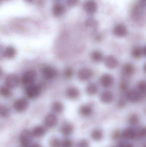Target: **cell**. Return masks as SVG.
I'll return each mask as SVG.
<instances>
[{
  "label": "cell",
  "instance_id": "5b68a950",
  "mask_svg": "<svg viewBox=\"0 0 146 147\" xmlns=\"http://www.w3.org/2000/svg\"><path fill=\"white\" fill-rule=\"evenodd\" d=\"M28 105V101L25 98H19L14 103L13 108L17 112H22L27 109Z\"/></svg>",
  "mask_w": 146,
  "mask_h": 147
},
{
  "label": "cell",
  "instance_id": "3957f363",
  "mask_svg": "<svg viewBox=\"0 0 146 147\" xmlns=\"http://www.w3.org/2000/svg\"><path fill=\"white\" fill-rule=\"evenodd\" d=\"M83 8L89 14L95 13L97 10V4L94 0H87L83 3Z\"/></svg>",
  "mask_w": 146,
  "mask_h": 147
},
{
  "label": "cell",
  "instance_id": "cb8c5ba5",
  "mask_svg": "<svg viewBox=\"0 0 146 147\" xmlns=\"http://www.w3.org/2000/svg\"><path fill=\"white\" fill-rule=\"evenodd\" d=\"M103 136L102 130L99 129H94L92 132L91 137L93 140L99 141L101 140Z\"/></svg>",
  "mask_w": 146,
  "mask_h": 147
},
{
  "label": "cell",
  "instance_id": "9c48e42d",
  "mask_svg": "<svg viewBox=\"0 0 146 147\" xmlns=\"http://www.w3.org/2000/svg\"><path fill=\"white\" fill-rule=\"evenodd\" d=\"M66 12V8L62 3H56L53 5L52 8V13L53 15L56 17L62 16Z\"/></svg>",
  "mask_w": 146,
  "mask_h": 147
},
{
  "label": "cell",
  "instance_id": "6da1fadb",
  "mask_svg": "<svg viewBox=\"0 0 146 147\" xmlns=\"http://www.w3.org/2000/svg\"><path fill=\"white\" fill-rule=\"evenodd\" d=\"M33 137L31 131L28 129L23 130L19 137L20 143L23 147H28L32 144Z\"/></svg>",
  "mask_w": 146,
  "mask_h": 147
},
{
  "label": "cell",
  "instance_id": "5bb4252c",
  "mask_svg": "<svg viewBox=\"0 0 146 147\" xmlns=\"http://www.w3.org/2000/svg\"><path fill=\"white\" fill-rule=\"evenodd\" d=\"M31 132L33 137L37 138H41L46 134V129L45 126L38 125L34 127Z\"/></svg>",
  "mask_w": 146,
  "mask_h": 147
},
{
  "label": "cell",
  "instance_id": "e575fe53",
  "mask_svg": "<svg viewBox=\"0 0 146 147\" xmlns=\"http://www.w3.org/2000/svg\"><path fill=\"white\" fill-rule=\"evenodd\" d=\"M64 76L67 78H71L73 74V69L70 67L66 68L64 71Z\"/></svg>",
  "mask_w": 146,
  "mask_h": 147
},
{
  "label": "cell",
  "instance_id": "8fae6325",
  "mask_svg": "<svg viewBox=\"0 0 146 147\" xmlns=\"http://www.w3.org/2000/svg\"><path fill=\"white\" fill-rule=\"evenodd\" d=\"M100 83L103 87L109 88L113 85L114 78L110 74H104L100 78Z\"/></svg>",
  "mask_w": 146,
  "mask_h": 147
},
{
  "label": "cell",
  "instance_id": "7a4b0ae2",
  "mask_svg": "<svg viewBox=\"0 0 146 147\" xmlns=\"http://www.w3.org/2000/svg\"><path fill=\"white\" fill-rule=\"evenodd\" d=\"M37 77V73L35 71L30 70L25 72L21 78V82L24 85L29 86L33 84Z\"/></svg>",
  "mask_w": 146,
  "mask_h": 147
},
{
  "label": "cell",
  "instance_id": "1f68e13d",
  "mask_svg": "<svg viewBox=\"0 0 146 147\" xmlns=\"http://www.w3.org/2000/svg\"><path fill=\"white\" fill-rule=\"evenodd\" d=\"M51 147H61V141L57 138H53L50 142Z\"/></svg>",
  "mask_w": 146,
  "mask_h": 147
},
{
  "label": "cell",
  "instance_id": "8d00e7d4",
  "mask_svg": "<svg viewBox=\"0 0 146 147\" xmlns=\"http://www.w3.org/2000/svg\"><path fill=\"white\" fill-rule=\"evenodd\" d=\"M146 134V130L145 127H142L139 129L136 134V135H137L141 138H144V137H145Z\"/></svg>",
  "mask_w": 146,
  "mask_h": 147
},
{
  "label": "cell",
  "instance_id": "d590c367",
  "mask_svg": "<svg viewBox=\"0 0 146 147\" xmlns=\"http://www.w3.org/2000/svg\"><path fill=\"white\" fill-rule=\"evenodd\" d=\"M79 1V0H66V3L69 7H74L78 4Z\"/></svg>",
  "mask_w": 146,
  "mask_h": 147
},
{
  "label": "cell",
  "instance_id": "4fadbf2b",
  "mask_svg": "<svg viewBox=\"0 0 146 147\" xmlns=\"http://www.w3.org/2000/svg\"><path fill=\"white\" fill-rule=\"evenodd\" d=\"M127 99L132 102H139L141 98V94L138 91L135 90H130L127 94Z\"/></svg>",
  "mask_w": 146,
  "mask_h": 147
},
{
  "label": "cell",
  "instance_id": "f1b7e54d",
  "mask_svg": "<svg viewBox=\"0 0 146 147\" xmlns=\"http://www.w3.org/2000/svg\"><path fill=\"white\" fill-rule=\"evenodd\" d=\"M123 71L124 74L127 76L132 75L134 72V66L131 64H126L123 67Z\"/></svg>",
  "mask_w": 146,
  "mask_h": 147
},
{
  "label": "cell",
  "instance_id": "ac0fdd59",
  "mask_svg": "<svg viewBox=\"0 0 146 147\" xmlns=\"http://www.w3.org/2000/svg\"><path fill=\"white\" fill-rule=\"evenodd\" d=\"M16 54L15 48L12 46H8L4 49L3 57L7 59H12L15 57Z\"/></svg>",
  "mask_w": 146,
  "mask_h": 147
},
{
  "label": "cell",
  "instance_id": "60d3db41",
  "mask_svg": "<svg viewBox=\"0 0 146 147\" xmlns=\"http://www.w3.org/2000/svg\"><path fill=\"white\" fill-rule=\"evenodd\" d=\"M121 88L122 90H127L128 88L127 85L126 83H123L121 84Z\"/></svg>",
  "mask_w": 146,
  "mask_h": 147
},
{
  "label": "cell",
  "instance_id": "7c38bea8",
  "mask_svg": "<svg viewBox=\"0 0 146 147\" xmlns=\"http://www.w3.org/2000/svg\"><path fill=\"white\" fill-rule=\"evenodd\" d=\"M104 63L107 68L113 69L118 66V62L116 58L113 56H109L105 58Z\"/></svg>",
  "mask_w": 146,
  "mask_h": 147
},
{
  "label": "cell",
  "instance_id": "ee69618b",
  "mask_svg": "<svg viewBox=\"0 0 146 147\" xmlns=\"http://www.w3.org/2000/svg\"><path fill=\"white\" fill-rule=\"evenodd\" d=\"M23 1H25V2L27 3H32L34 2L35 0H23Z\"/></svg>",
  "mask_w": 146,
  "mask_h": 147
},
{
  "label": "cell",
  "instance_id": "f546056e",
  "mask_svg": "<svg viewBox=\"0 0 146 147\" xmlns=\"http://www.w3.org/2000/svg\"><path fill=\"white\" fill-rule=\"evenodd\" d=\"M10 89L6 86L0 87V95L5 97L10 96L11 94Z\"/></svg>",
  "mask_w": 146,
  "mask_h": 147
},
{
  "label": "cell",
  "instance_id": "30bf717a",
  "mask_svg": "<svg viewBox=\"0 0 146 147\" xmlns=\"http://www.w3.org/2000/svg\"><path fill=\"white\" fill-rule=\"evenodd\" d=\"M42 73L45 78L47 80L53 79L57 77V70L51 67H46L44 68Z\"/></svg>",
  "mask_w": 146,
  "mask_h": 147
},
{
  "label": "cell",
  "instance_id": "4316f807",
  "mask_svg": "<svg viewBox=\"0 0 146 147\" xmlns=\"http://www.w3.org/2000/svg\"><path fill=\"white\" fill-rule=\"evenodd\" d=\"M85 25L87 27L95 29L97 28L98 23L95 19L93 18H89L86 20Z\"/></svg>",
  "mask_w": 146,
  "mask_h": 147
},
{
  "label": "cell",
  "instance_id": "74e56055",
  "mask_svg": "<svg viewBox=\"0 0 146 147\" xmlns=\"http://www.w3.org/2000/svg\"><path fill=\"white\" fill-rule=\"evenodd\" d=\"M77 147H90V145L87 140H82L78 143Z\"/></svg>",
  "mask_w": 146,
  "mask_h": 147
},
{
  "label": "cell",
  "instance_id": "83f0119b",
  "mask_svg": "<svg viewBox=\"0 0 146 147\" xmlns=\"http://www.w3.org/2000/svg\"><path fill=\"white\" fill-rule=\"evenodd\" d=\"M91 58L94 62L99 63L103 60V55L99 51H95L92 53Z\"/></svg>",
  "mask_w": 146,
  "mask_h": 147
},
{
  "label": "cell",
  "instance_id": "e0dca14e",
  "mask_svg": "<svg viewBox=\"0 0 146 147\" xmlns=\"http://www.w3.org/2000/svg\"><path fill=\"white\" fill-rule=\"evenodd\" d=\"M61 133L64 136H69L73 133V127L70 123H66L63 124L60 129Z\"/></svg>",
  "mask_w": 146,
  "mask_h": 147
},
{
  "label": "cell",
  "instance_id": "8992f818",
  "mask_svg": "<svg viewBox=\"0 0 146 147\" xmlns=\"http://www.w3.org/2000/svg\"><path fill=\"white\" fill-rule=\"evenodd\" d=\"M19 83V78L15 74H10L5 79V86L9 89L15 88L18 86Z\"/></svg>",
  "mask_w": 146,
  "mask_h": 147
},
{
  "label": "cell",
  "instance_id": "d6a6232c",
  "mask_svg": "<svg viewBox=\"0 0 146 147\" xmlns=\"http://www.w3.org/2000/svg\"><path fill=\"white\" fill-rule=\"evenodd\" d=\"M139 122V117L137 115H133L129 118V123L132 125H135L138 124Z\"/></svg>",
  "mask_w": 146,
  "mask_h": 147
},
{
  "label": "cell",
  "instance_id": "ffe728a7",
  "mask_svg": "<svg viewBox=\"0 0 146 147\" xmlns=\"http://www.w3.org/2000/svg\"><path fill=\"white\" fill-rule=\"evenodd\" d=\"M114 96L112 92L109 91L103 92L100 96V99L105 103H109L113 101Z\"/></svg>",
  "mask_w": 146,
  "mask_h": 147
},
{
  "label": "cell",
  "instance_id": "277c9868",
  "mask_svg": "<svg viewBox=\"0 0 146 147\" xmlns=\"http://www.w3.org/2000/svg\"><path fill=\"white\" fill-rule=\"evenodd\" d=\"M41 92V88L39 86L32 84L27 88L26 95L30 98H35L37 97Z\"/></svg>",
  "mask_w": 146,
  "mask_h": 147
},
{
  "label": "cell",
  "instance_id": "2e32d148",
  "mask_svg": "<svg viewBox=\"0 0 146 147\" xmlns=\"http://www.w3.org/2000/svg\"><path fill=\"white\" fill-rule=\"evenodd\" d=\"M122 136L125 140H133L136 136V133L133 129L128 128L123 131Z\"/></svg>",
  "mask_w": 146,
  "mask_h": 147
},
{
  "label": "cell",
  "instance_id": "9a60e30c",
  "mask_svg": "<svg viewBox=\"0 0 146 147\" xmlns=\"http://www.w3.org/2000/svg\"><path fill=\"white\" fill-rule=\"evenodd\" d=\"M92 71L88 69H83L79 71L78 76L79 78L82 81H85L89 79L92 76Z\"/></svg>",
  "mask_w": 146,
  "mask_h": 147
},
{
  "label": "cell",
  "instance_id": "603a6c76",
  "mask_svg": "<svg viewBox=\"0 0 146 147\" xmlns=\"http://www.w3.org/2000/svg\"><path fill=\"white\" fill-rule=\"evenodd\" d=\"M64 107L63 105L60 102H54L51 106V109L52 111L57 114H60L63 111Z\"/></svg>",
  "mask_w": 146,
  "mask_h": 147
},
{
  "label": "cell",
  "instance_id": "7402d4cb",
  "mask_svg": "<svg viewBox=\"0 0 146 147\" xmlns=\"http://www.w3.org/2000/svg\"><path fill=\"white\" fill-rule=\"evenodd\" d=\"M93 109L88 105H82L79 109V112L81 115L88 117L91 115L93 113Z\"/></svg>",
  "mask_w": 146,
  "mask_h": 147
},
{
  "label": "cell",
  "instance_id": "52a82bcc",
  "mask_svg": "<svg viewBox=\"0 0 146 147\" xmlns=\"http://www.w3.org/2000/svg\"><path fill=\"white\" fill-rule=\"evenodd\" d=\"M128 31L126 26L123 24H119L115 26L113 29V33L116 37L123 38L128 34Z\"/></svg>",
  "mask_w": 146,
  "mask_h": 147
},
{
  "label": "cell",
  "instance_id": "836d02e7",
  "mask_svg": "<svg viewBox=\"0 0 146 147\" xmlns=\"http://www.w3.org/2000/svg\"><path fill=\"white\" fill-rule=\"evenodd\" d=\"M73 142L68 139H65L61 141V147H72Z\"/></svg>",
  "mask_w": 146,
  "mask_h": 147
},
{
  "label": "cell",
  "instance_id": "44dd1931",
  "mask_svg": "<svg viewBox=\"0 0 146 147\" xmlns=\"http://www.w3.org/2000/svg\"><path fill=\"white\" fill-rule=\"evenodd\" d=\"M132 56L135 59H140L143 56H145L146 48H141L139 47H136L133 49L132 51Z\"/></svg>",
  "mask_w": 146,
  "mask_h": 147
},
{
  "label": "cell",
  "instance_id": "d4e9b609",
  "mask_svg": "<svg viewBox=\"0 0 146 147\" xmlns=\"http://www.w3.org/2000/svg\"><path fill=\"white\" fill-rule=\"evenodd\" d=\"M98 91L97 86L94 83H91L86 87V92L90 95H94L97 94Z\"/></svg>",
  "mask_w": 146,
  "mask_h": 147
},
{
  "label": "cell",
  "instance_id": "4dcf8cb0",
  "mask_svg": "<svg viewBox=\"0 0 146 147\" xmlns=\"http://www.w3.org/2000/svg\"><path fill=\"white\" fill-rule=\"evenodd\" d=\"M138 91L142 94L146 93V84L145 81H141L138 85Z\"/></svg>",
  "mask_w": 146,
  "mask_h": 147
},
{
  "label": "cell",
  "instance_id": "d6986e66",
  "mask_svg": "<svg viewBox=\"0 0 146 147\" xmlns=\"http://www.w3.org/2000/svg\"><path fill=\"white\" fill-rule=\"evenodd\" d=\"M80 92L79 90L74 87L69 88L66 91V95L67 97L70 99H74L79 97Z\"/></svg>",
  "mask_w": 146,
  "mask_h": 147
},
{
  "label": "cell",
  "instance_id": "484cf974",
  "mask_svg": "<svg viewBox=\"0 0 146 147\" xmlns=\"http://www.w3.org/2000/svg\"><path fill=\"white\" fill-rule=\"evenodd\" d=\"M9 109L5 105H0V117L3 118H7L10 115Z\"/></svg>",
  "mask_w": 146,
  "mask_h": 147
},
{
  "label": "cell",
  "instance_id": "b9f144b4",
  "mask_svg": "<svg viewBox=\"0 0 146 147\" xmlns=\"http://www.w3.org/2000/svg\"><path fill=\"white\" fill-rule=\"evenodd\" d=\"M28 147H43L41 146V145L39 144V143H32L30 146Z\"/></svg>",
  "mask_w": 146,
  "mask_h": 147
},
{
  "label": "cell",
  "instance_id": "ab89813d",
  "mask_svg": "<svg viewBox=\"0 0 146 147\" xmlns=\"http://www.w3.org/2000/svg\"><path fill=\"white\" fill-rule=\"evenodd\" d=\"M118 147H133V146L129 143H124L121 144Z\"/></svg>",
  "mask_w": 146,
  "mask_h": 147
},
{
  "label": "cell",
  "instance_id": "7bdbcfd3",
  "mask_svg": "<svg viewBox=\"0 0 146 147\" xmlns=\"http://www.w3.org/2000/svg\"><path fill=\"white\" fill-rule=\"evenodd\" d=\"M125 105V102H123V101H121L119 102V104H118V105H119V107H123V106H124V105Z\"/></svg>",
  "mask_w": 146,
  "mask_h": 147
},
{
  "label": "cell",
  "instance_id": "f35d334b",
  "mask_svg": "<svg viewBox=\"0 0 146 147\" xmlns=\"http://www.w3.org/2000/svg\"><path fill=\"white\" fill-rule=\"evenodd\" d=\"M4 49L3 47L0 45V59H2L3 57V53H4Z\"/></svg>",
  "mask_w": 146,
  "mask_h": 147
},
{
  "label": "cell",
  "instance_id": "ba28073f",
  "mask_svg": "<svg viewBox=\"0 0 146 147\" xmlns=\"http://www.w3.org/2000/svg\"><path fill=\"white\" fill-rule=\"evenodd\" d=\"M58 122L57 117L53 114H48L45 116L44 121V124L45 127H54L56 126Z\"/></svg>",
  "mask_w": 146,
  "mask_h": 147
},
{
  "label": "cell",
  "instance_id": "f6af8a7d",
  "mask_svg": "<svg viewBox=\"0 0 146 147\" xmlns=\"http://www.w3.org/2000/svg\"><path fill=\"white\" fill-rule=\"evenodd\" d=\"M2 74V70L1 69V68H0V76H1V74Z\"/></svg>",
  "mask_w": 146,
  "mask_h": 147
}]
</instances>
